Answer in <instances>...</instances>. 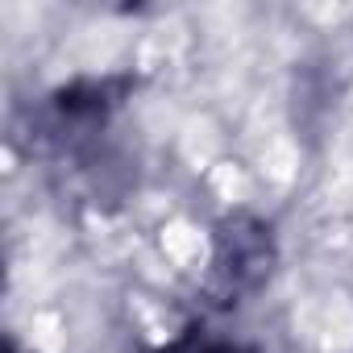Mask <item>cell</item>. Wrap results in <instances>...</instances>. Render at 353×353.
Listing matches in <instances>:
<instances>
[{"label":"cell","mask_w":353,"mask_h":353,"mask_svg":"<svg viewBox=\"0 0 353 353\" xmlns=\"http://www.w3.org/2000/svg\"><path fill=\"white\" fill-rule=\"evenodd\" d=\"M274 266V237L270 225L254 216H229L216 233V254H212V274L225 287V295L254 291Z\"/></svg>","instance_id":"6da1fadb"},{"label":"cell","mask_w":353,"mask_h":353,"mask_svg":"<svg viewBox=\"0 0 353 353\" xmlns=\"http://www.w3.org/2000/svg\"><path fill=\"white\" fill-rule=\"evenodd\" d=\"M158 353H254L237 341H225V336H212L204 328H188L183 336H174L170 345H162Z\"/></svg>","instance_id":"7a4b0ae2"}]
</instances>
